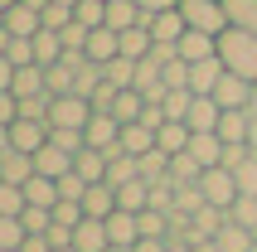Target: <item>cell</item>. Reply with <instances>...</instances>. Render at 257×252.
I'll return each instance as SVG.
<instances>
[{
  "label": "cell",
  "instance_id": "cell-1",
  "mask_svg": "<svg viewBox=\"0 0 257 252\" xmlns=\"http://www.w3.org/2000/svg\"><path fill=\"white\" fill-rule=\"evenodd\" d=\"M218 58H223L228 73L257 83V34H247V29H223V34H218Z\"/></svg>",
  "mask_w": 257,
  "mask_h": 252
},
{
  "label": "cell",
  "instance_id": "cell-2",
  "mask_svg": "<svg viewBox=\"0 0 257 252\" xmlns=\"http://www.w3.org/2000/svg\"><path fill=\"white\" fill-rule=\"evenodd\" d=\"M180 15H185L189 29H199V34H223L228 29V15H223V0H180Z\"/></svg>",
  "mask_w": 257,
  "mask_h": 252
},
{
  "label": "cell",
  "instance_id": "cell-3",
  "mask_svg": "<svg viewBox=\"0 0 257 252\" xmlns=\"http://www.w3.org/2000/svg\"><path fill=\"white\" fill-rule=\"evenodd\" d=\"M92 121V102L78 97V92H63V97L49 102V126H63V131H83Z\"/></svg>",
  "mask_w": 257,
  "mask_h": 252
},
{
  "label": "cell",
  "instance_id": "cell-4",
  "mask_svg": "<svg viewBox=\"0 0 257 252\" xmlns=\"http://www.w3.org/2000/svg\"><path fill=\"white\" fill-rule=\"evenodd\" d=\"M199 194L214 204V209H233V199H238V180H233V170H204L199 175Z\"/></svg>",
  "mask_w": 257,
  "mask_h": 252
},
{
  "label": "cell",
  "instance_id": "cell-5",
  "mask_svg": "<svg viewBox=\"0 0 257 252\" xmlns=\"http://www.w3.org/2000/svg\"><path fill=\"white\" fill-rule=\"evenodd\" d=\"M83 141L87 146H92V151H121V146H116V141H121V121H116L112 112H92V121L83 126Z\"/></svg>",
  "mask_w": 257,
  "mask_h": 252
},
{
  "label": "cell",
  "instance_id": "cell-6",
  "mask_svg": "<svg viewBox=\"0 0 257 252\" xmlns=\"http://www.w3.org/2000/svg\"><path fill=\"white\" fill-rule=\"evenodd\" d=\"M247 97H252V83L238 78V73H223L218 87H214V102L223 107V112H247Z\"/></svg>",
  "mask_w": 257,
  "mask_h": 252
},
{
  "label": "cell",
  "instance_id": "cell-7",
  "mask_svg": "<svg viewBox=\"0 0 257 252\" xmlns=\"http://www.w3.org/2000/svg\"><path fill=\"white\" fill-rule=\"evenodd\" d=\"M5 29H10L15 39H34V34L44 29V10H39V5H29V0H20V5L5 10Z\"/></svg>",
  "mask_w": 257,
  "mask_h": 252
},
{
  "label": "cell",
  "instance_id": "cell-8",
  "mask_svg": "<svg viewBox=\"0 0 257 252\" xmlns=\"http://www.w3.org/2000/svg\"><path fill=\"white\" fill-rule=\"evenodd\" d=\"M146 29H151V39H156V44H170V49H175V44H180V39H185V15H180V5H175V10H160V15H151V20H146Z\"/></svg>",
  "mask_w": 257,
  "mask_h": 252
},
{
  "label": "cell",
  "instance_id": "cell-9",
  "mask_svg": "<svg viewBox=\"0 0 257 252\" xmlns=\"http://www.w3.org/2000/svg\"><path fill=\"white\" fill-rule=\"evenodd\" d=\"M223 58H204V63H189V92L194 97H214V87H218V78H223Z\"/></svg>",
  "mask_w": 257,
  "mask_h": 252
},
{
  "label": "cell",
  "instance_id": "cell-10",
  "mask_svg": "<svg viewBox=\"0 0 257 252\" xmlns=\"http://www.w3.org/2000/svg\"><path fill=\"white\" fill-rule=\"evenodd\" d=\"M87 58H92V63H102V68H107V63H112V58H121V34H116V29H92V34H87V49H83Z\"/></svg>",
  "mask_w": 257,
  "mask_h": 252
},
{
  "label": "cell",
  "instance_id": "cell-11",
  "mask_svg": "<svg viewBox=\"0 0 257 252\" xmlns=\"http://www.w3.org/2000/svg\"><path fill=\"white\" fill-rule=\"evenodd\" d=\"M151 15L136 5V0H107V29H116V34H126V29H141Z\"/></svg>",
  "mask_w": 257,
  "mask_h": 252
},
{
  "label": "cell",
  "instance_id": "cell-12",
  "mask_svg": "<svg viewBox=\"0 0 257 252\" xmlns=\"http://www.w3.org/2000/svg\"><path fill=\"white\" fill-rule=\"evenodd\" d=\"M34 180V155H25V151H5L0 155V184H20V189H25V184Z\"/></svg>",
  "mask_w": 257,
  "mask_h": 252
},
{
  "label": "cell",
  "instance_id": "cell-13",
  "mask_svg": "<svg viewBox=\"0 0 257 252\" xmlns=\"http://www.w3.org/2000/svg\"><path fill=\"white\" fill-rule=\"evenodd\" d=\"M73 247L78 252H107L112 238H107V218H83L73 228Z\"/></svg>",
  "mask_w": 257,
  "mask_h": 252
},
{
  "label": "cell",
  "instance_id": "cell-14",
  "mask_svg": "<svg viewBox=\"0 0 257 252\" xmlns=\"http://www.w3.org/2000/svg\"><path fill=\"white\" fill-rule=\"evenodd\" d=\"M175 54L185 58V63H204V58L218 54V39L214 34H199V29H185V39L175 44Z\"/></svg>",
  "mask_w": 257,
  "mask_h": 252
},
{
  "label": "cell",
  "instance_id": "cell-15",
  "mask_svg": "<svg viewBox=\"0 0 257 252\" xmlns=\"http://www.w3.org/2000/svg\"><path fill=\"white\" fill-rule=\"evenodd\" d=\"M107 238H112V247H136V242H141V223H136V213L116 209L112 218H107Z\"/></svg>",
  "mask_w": 257,
  "mask_h": 252
},
{
  "label": "cell",
  "instance_id": "cell-16",
  "mask_svg": "<svg viewBox=\"0 0 257 252\" xmlns=\"http://www.w3.org/2000/svg\"><path fill=\"white\" fill-rule=\"evenodd\" d=\"M189 155H194L204 170H218L223 165V141H218L214 131H194V136H189Z\"/></svg>",
  "mask_w": 257,
  "mask_h": 252
},
{
  "label": "cell",
  "instance_id": "cell-17",
  "mask_svg": "<svg viewBox=\"0 0 257 252\" xmlns=\"http://www.w3.org/2000/svg\"><path fill=\"white\" fill-rule=\"evenodd\" d=\"M83 213H87V218H112V213H116V189H112V184H87Z\"/></svg>",
  "mask_w": 257,
  "mask_h": 252
},
{
  "label": "cell",
  "instance_id": "cell-18",
  "mask_svg": "<svg viewBox=\"0 0 257 252\" xmlns=\"http://www.w3.org/2000/svg\"><path fill=\"white\" fill-rule=\"evenodd\" d=\"M73 170H78L87 184H107V151H92V146H83V151L73 155Z\"/></svg>",
  "mask_w": 257,
  "mask_h": 252
},
{
  "label": "cell",
  "instance_id": "cell-19",
  "mask_svg": "<svg viewBox=\"0 0 257 252\" xmlns=\"http://www.w3.org/2000/svg\"><path fill=\"white\" fill-rule=\"evenodd\" d=\"M218 116H223V107H218L214 97H194V102H189L185 126H189V131H218Z\"/></svg>",
  "mask_w": 257,
  "mask_h": 252
},
{
  "label": "cell",
  "instance_id": "cell-20",
  "mask_svg": "<svg viewBox=\"0 0 257 252\" xmlns=\"http://www.w3.org/2000/svg\"><path fill=\"white\" fill-rule=\"evenodd\" d=\"M63 54H68V49H63V34H58V29H39V34H34V63H39V68H54Z\"/></svg>",
  "mask_w": 257,
  "mask_h": 252
},
{
  "label": "cell",
  "instance_id": "cell-21",
  "mask_svg": "<svg viewBox=\"0 0 257 252\" xmlns=\"http://www.w3.org/2000/svg\"><path fill=\"white\" fill-rule=\"evenodd\" d=\"M121 155H151L156 151V131L151 126H141V121H131V126H121Z\"/></svg>",
  "mask_w": 257,
  "mask_h": 252
},
{
  "label": "cell",
  "instance_id": "cell-22",
  "mask_svg": "<svg viewBox=\"0 0 257 252\" xmlns=\"http://www.w3.org/2000/svg\"><path fill=\"white\" fill-rule=\"evenodd\" d=\"M73 170V155L68 151H58V146H44L39 155H34V175H49V180H63Z\"/></svg>",
  "mask_w": 257,
  "mask_h": 252
},
{
  "label": "cell",
  "instance_id": "cell-23",
  "mask_svg": "<svg viewBox=\"0 0 257 252\" xmlns=\"http://www.w3.org/2000/svg\"><path fill=\"white\" fill-rule=\"evenodd\" d=\"M189 136H194V131H189L185 121H165L156 131V151H165V155H185L189 151Z\"/></svg>",
  "mask_w": 257,
  "mask_h": 252
},
{
  "label": "cell",
  "instance_id": "cell-24",
  "mask_svg": "<svg viewBox=\"0 0 257 252\" xmlns=\"http://www.w3.org/2000/svg\"><path fill=\"white\" fill-rule=\"evenodd\" d=\"M214 242H218V252H252V247H257V238L247 233L243 223H233V218L214 233Z\"/></svg>",
  "mask_w": 257,
  "mask_h": 252
},
{
  "label": "cell",
  "instance_id": "cell-25",
  "mask_svg": "<svg viewBox=\"0 0 257 252\" xmlns=\"http://www.w3.org/2000/svg\"><path fill=\"white\" fill-rule=\"evenodd\" d=\"M15 97H44L49 83H44V68L39 63H29V68H15V83H10Z\"/></svg>",
  "mask_w": 257,
  "mask_h": 252
},
{
  "label": "cell",
  "instance_id": "cell-26",
  "mask_svg": "<svg viewBox=\"0 0 257 252\" xmlns=\"http://www.w3.org/2000/svg\"><path fill=\"white\" fill-rule=\"evenodd\" d=\"M25 204H29V209H54V204H58V180L34 175V180L25 184Z\"/></svg>",
  "mask_w": 257,
  "mask_h": 252
},
{
  "label": "cell",
  "instance_id": "cell-27",
  "mask_svg": "<svg viewBox=\"0 0 257 252\" xmlns=\"http://www.w3.org/2000/svg\"><path fill=\"white\" fill-rule=\"evenodd\" d=\"M214 136L223 141V146H247V112H223Z\"/></svg>",
  "mask_w": 257,
  "mask_h": 252
},
{
  "label": "cell",
  "instance_id": "cell-28",
  "mask_svg": "<svg viewBox=\"0 0 257 252\" xmlns=\"http://www.w3.org/2000/svg\"><path fill=\"white\" fill-rule=\"evenodd\" d=\"M116 209H126V213H141V209H151V184H146V180H131V184H121V189H116Z\"/></svg>",
  "mask_w": 257,
  "mask_h": 252
},
{
  "label": "cell",
  "instance_id": "cell-29",
  "mask_svg": "<svg viewBox=\"0 0 257 252\" xmlns=\"http://www.w3.org/2000/svg\"><path fill=\"white\" fill-rule=\"evenodd\" d=\"M141 112H146V97L136 92V87H126V92H116V102H112V116H116L121 126L141 121Z\"/></svg>",
  "mask_w": 257,
  "mask_h": 252
},
{
  "label": "cell",
  "instance_id": "cell-30",
  "mask_svg": "<svg viewBox=\"0 0 257 252\" xmlns=\"http://www.w3.org/2000/svg\"><path fill=\"white\" fill-rule=\"evenodd\" d=\"M73 20L83 29H102L107 25V0H78V5H73Z\"/></svg>",
  "mask_w": 257,
  "mask_h": 252
},
{
  "label": "cell",
  "instance_id": "cell-31",
  "mask_svg": "<svg viewBox=\"0 0 257 252\" xmlns=\"http://www.w3.org/2000/svg\"><path fill=\"white\" fill-rule=\"evenodd\" d=\"M189 102H194V92H189V87H165L160 107H165V116H170V121H185V116H189Z\"/></svg>",
  "mask_w": 257,
  "mask_h": 252
},
{
  "label": "cell",
  "instance_id": "cell-32",
  "mask_svg": "<svg viewBox=\"0 0 257 252\" xmlns=\"http://www.w3.org/2000/svg\"><path fill=\"white\" fill-rule=\"evenodd\" d=\"M199 175H204V165L194 160V155H170V180L175 184H199Z\"/></svg>",
  "mask_w": 257,
  "mask_h": 252
},
{
  "label": "cell",
  "instance_id": "cell-33",
  "mask_svg": "<svg viewBox=\"0 0 257 252\" xmlns=\"http://www.w3.org/2000/svg\"><path fill=\"white\" fill-rule=\"evenodd\" d=\"M102 83V63H92V58H83L78 63V73H73V92L78 97H92V87Z\"/></svg>",
  "mask_w": 257,
  "mask_h": 252
},
{
  "label": "cell",
  "instance_id": "cell-34",
  "mask_svg": "<svg viewBox=\"0 0 257 252\" xmlns=\"http://www.w3.org/2000/svg\"><path fill=\"white\" fill-rule=\"evenodd\" d=\"M102 78H107L112 87H121V92H126V87H136V63H131V58H112V63L102 68Z\"/></svg>",
  "mask_w": 257,
  "mask_h": 252
},
{
  "label": "cell",
  "instance_id": "cell-35",
  "mask_svg": "<svg viewBox=\"0 0 257 252\" xmlns=\"http://www.w3.org/2000/svg\"><path fill=\"white\" fill-rule=\"evenodd\" d=\"M233 223H243L247 233H257V194H238L233 199V209H228Z\"/></svg>",
  "mask_w": 257,
  "mask_h": 252
},
{
  "label": "cell",
  "instance_id": "cell-36",
  "mask_svg": "<svg viewBox=\"0 0 257 252\" xmlns=\"http://www.w3.org/2000/svg\"><path fill=\"white\" fill-rule=\"evenodd\" d=\"M29 204H25V189L20 184H0V218H20Z\"/></svg>",
  "mask_w": 257,
  "mask_h": 252
},
{
  "label": "cell",
  "instance_id": "cell-37",
  "mask_svg": "<svg viewBox=\"0 0 257 252\" xmlns=\"http://www.w3.org/2000/svg\"><path fill=\"white\" fill-rule=\"evenodd\" d=\"M49 146H58V151L78 155V151L87 146V141H83V131H63V126H49Z\"/></svg>",
  "mask_w": 257,
  "mask_h": 252
},
{
  "label": "cell",
  "instance_id": "cell-38",
  "mask_svg": "<svg viewBox=\"0 0 257 252\" xmlns=\"http://www.w3.org/2000/svg\"><path fill=\"white\" fill-rule=\"evenodd\" d=\"M25 223H20V218H0V247H10V252H20L25 247Z\"/></svg>",
  "mask_w": 257,
  "mask_h": 252
},
{
  "label": "cell",
  "instance_id": "cell-39",
  "mask_svg": "<svg viewBox=\"0 0 257 252\" xmlns=\"http://www.w3.org/2000/svg\"><path fill=\"white\" fill-rule=\"evenodd\" d=\"M83 194H87V180L78 175V170H68V175L58 180V199H73V204H83Z\"/></svg>",
  "mask_w": 257,
  "mask_h": 252
},
{
  "label": "cell",
  "instance_id": "cell-40",
  "mask_svg": "<svg viewBox=\"0 0 257 252\" xmlns=\"http://www.w3.org/2000/svg\"><path fill=\"white\" fill-rule=\"evenodd\" d=\"M20 223H25V233H49L54 228V209H25Z\"/></svg>",
  "mask_w": 257,
  "mask_h": 252
},
{
  "label": "cell",
  "instance_id": "cell-41",
  "mask_svg": "<svg viewBox=\"0 0 257 252\" xmlns=\"http://www.w3.org/2000/svg\"><path fill=\"white\" fill-rule=\"evenodd\" d=\"M68 25H73V10L58 5V0H49L44 5V29H68Z\"/></svg>",
  "mask_w": 257,
  "mask_h": 252
},
{
  "label": "cell",
  "instance_id": "cell-42",
  "mask_svg": "<svg viewBox=\"0 0 257 252\" xmlns=\"http://www.w3.org/2000/svg\"><path fill=\"white\" fill-rule=\"evenodd\" d=\"M116 92H121V87H112V83H107V78H102V83L92 87V97H87V102H92V112H112Z\"/></svg>",
  "mask_w": 257,
  "mask_h": 252
},
{
  "label": "cell",
  "instance_id": "cell-43",
  "mask_svg": "<svg viewBox=\"0 0 257 252\" xmlns=\"http://www.w3.org/2000/svg\"><path fill=\"white\" fill-rule=\"evenodd\" d=\"M15 63V68H29V63H34V39H15L10 44V54H5Z\"/></svg>",
  "mask_w": 257,
  "mask_h": 252
},
{
  "label": "cell",
  "instance_id": "cell-44",
  "mask_svg": "<svg viewBox=\"0 0 257 252\" xmlns=\"http://www.w3.org/2000/svg\"><path fill=\"white\" fill-rule=\"evenodd\" d=\"M15 116H20V102H15V92H0V126H15Z\"/></svg>",
  "mask_w": 257,
  "mask_h": 252
},
{
  "label": "cell",
  "instance_id": "cell-45",
  "mask_svg": "<svg viewBox=\"0 0 257 252\" xmlns=\"http://www.w3.org/2000/svg\"><path fill=\"white\" fill-rule=\"evenodd\" d=\"M247 155H252L247 146H223V170H238V165L247 160Z\"/></svg>",
  "mask_w": 257,
  "mask_h": 252
},
{
  "label": "cell",
  "instance_id": "cell-46",
  "mask_svg": "<svg viewBox=\"0 0 257 252\" xmlns=\"http://www.w3.org/2000/svg\"><path fill=\"white\" fill-rule=\"evenodd\" d=\"M20 252H54V242H49V233H29Z\"/></svg>",
  "mask_w": 257,
  "mask_h": 252
},
{
  "label": "cell",
  "instance_id": "cell-47",
  "mask_svg": "<svg viewBox=\"0 0 257 252\" xmlns=\"http://www.w3.org/2000/svg\"><path fill=\"white\" fill-rule=\"evenodd\" d=\"M10 83H15V63L0 54V92H10Z\"/></svg>",
  "mask_w": 257,
  "mask_h": 252
},
{
  "label": "cell",
  "instance_id": "cell-48",
  "mask_svg": "<svg viewBox=\"0 0 257 252\" xmlns=\"http://www.w3.org/2000/svg\"><path fill=\"white\" fill-rule=\"evenodd\" d=\"M136 5H141L146 15H160V10H175V5H180V0H136Z\"/></svg>",
  "mask_w": 257,
  "mask_h": 252
},
{
  "label": "cell",
  "instance_id": "cell-49",
  "mask_svg": "<svg viewBox=\"0 0 257 252\" xmlns=\"http://www.w3.org/2000/svg\"><path fill=\"white\" fill-rule=\"evenodd\" d=\"M136 252H170V242H165V238H141Z\"/></svg>",
  "mask_w": 257,
  "mask_h": 252
},
{
  "label": "cell",
  "instance_id": "cell-50",
  "mask_svg": "<svg viewBox=\"0 0 257 252\" xmlns=\"http://www.w3.org/2000/svg\"><path fill=\"white\" fill-rule=\"evenodd\" d=\"M247 151H257V116H247Z\"/></svg>",
  "mask_w": 257,
  "mask_h": 252
},
{
  "label": "cell",
  "instance_id": "cell-51",
  "mask_svg": "<svg viewBox=\"0 0 257 252\" xmlns=\"http://www.w3.org/2000/svg\"><path fill=\"white\" fill-rule=\"evenodd\" d=\"M189 252H218V242H214V238H204V242H189Z\"/></svg>",
  "mask_w": 257,
  "mask_h": 252
},
{
  "label": "cell",
  "instance_id": "cell-52",
  "mask_svg": "<svg viewBox=\"0 0 257 252\" xmlns=\"http://www.w3.org/2000/svg\"><path fill=\"white\" fill-rule=\"evenodd\" d=\"M10 151V126H0V155Z\"/></svg>",
  "mask_w": 257,
  "mask_h": 252
},
{
  "label": "cell",
  "instance_id": "cell-53",
  "mask_svg": "<svg viewBox=\"0 0 257 252\" xmlns=\"http://www.w3.org/2000/svg\"><path fill=\"white\" fill-rule=\"evenodd\" d=\"M247 116H257V83H252V97H247Z\"/></svg>",
  "mask_w": 257,
  "mask_h": 252
},
{
  "label": "cell",
  "instance_id": "cell-54",
  "mask_svg": "<svg viewBox=\"0 0 257 252\" xmlns=\"http://www.w3.org/2000/svg\"><path fill=\"white\" fill-rule=\"evenodd\" d=\"M10 5H20V0H0V10H10Z\"/></svg>",
  "mask_w": 257,
  "mask_h": 252
},
{
  "label": "cell",
  "instance_id": "cell-55",
  "mask_svg": "<svg viewBox=\"0 0 257 252\" xmlns=\"http://www.w3.org/2000/svg\"><path fill=\"white\" fill-rule=\"evenodd\" d=\"M107 252H136V247H107Z\"/></svg>",
  "mask_w": 257,
  "mask_h": 252
},
{
  "label": "cell",
  "instance_id": "cell-56",
  "mask_svg": "<svg viewBox=\"0 0 257 252\" xmlns=\"http://www.w3.org/2000/svg\"><path fill=\"white\" fill-rule=\"evenodd\" d=\"M58 5H68V10H73V5H78V0H58Z\"/></svg>",
  "mask_w": 257,
  "mask_h": 252
},
{
  "label": "cell",
  "instance_id": "cell-57",
  "mask_svg": "<svg viewBox=\"0 0 257 252\" xmlns=\"http://www.w3.org/2000/svg\"><path fill=\"white\" fill-rule=\"evenodd\" d=\"M54 252H78V247H54Z\"/></svg>",
  "mask_w": 257,
  "mask_h": 252
},
{
  "label": "cell",
  "instance_id": "cell-58",
  "mask_svg": "<svg viewBox=\"0 0 257 252\" xmlns=\"http://www.w3.org/2000/svg\"><path fill=\"white\" fill-rule=\"evenodd\" d=\"M0 29H5V10H0Z\"/></svg>",
  "mask_w": 257,
  "mask_h": 252
},
{
  "label": "cell",
  "instance_id": "cell-59",
  "mask_svg": "<svg viewBox=\"0 0 257 252\" xmlns=\"http://www.w3.org/2000/svg\"><path fill=\"white\" fill-rule=\"evenodd\" d=\"M0 252H10V247H0Z\"/></svg>",
  "mask_w": 257,
  "mask_h": 252
},
{
  "label": "cell",
  "instance_id": "cell-60",
  "mask_svg": "<svg viewBox=\"0 0 257 252\" xmlns=\"http://www.w3.org/2000/svg\"><path fill=\"white\" fill-rule=\"evenodd\" d=\"M252 238H257V233H252Z\"/></svg>",
  "mask_w": 257,
  "mask_h": 252
},
{
  "label": "cell",
  "instance_id": "cell-61",
  "mask_svg": "<svg viewBox=\"0 0 257 252\" xmlns=\"http://www.w3.org/2000/svg\"><path fill=\"white\" fill-rule=\"evenodd\" d=\"M252 252H257V247H252Z\"/></svg>",
  "mask_w": 257,
  "mask_h": 252
}]
</instances>
